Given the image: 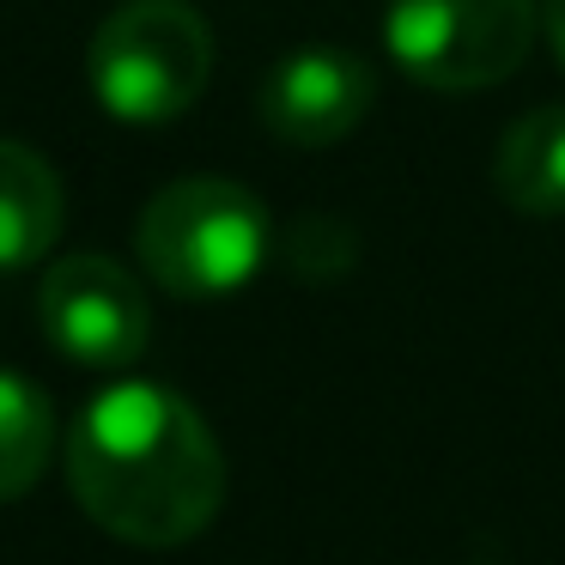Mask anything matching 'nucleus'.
I'll return each mask as SVG.
<instances>
[{
  "instance_id": "obj_1",
  "label": "nucleus",
  "mask_w": 565,
  "mask_h": 565,
  "mask_svg": "<svg viewBox=\"0 0 565 565\" xmlns=\"http://www.w3.org/2000/svg\"><path fill=\"white\" fill-rule=\"evenodd\" d=\"M67 487L104 535L183 547L220 516L225 456L177 390L128 377L79 407L67 431Z\"/></svg>"
},
{
  "instance_id": "obj_2",
  "label": "nucleus",
  "mask_w": 565,
  "mask_h": 565,
  "mask_svg": "<svg viewBox=\"0 0 565 565\" xmlns=\"http://www.w3.org/2000/svg\"><path fill=\"white\" fill-rule=\"evenodd\" d=\"M268 244H274L268 207L256 201V189L232 183V177L164 183L140 207V232H135L147 274L189 305L244 292L268 262Z\"/></svg>"
},
{
  "instance_id": "obj_3",
  "label": "nucleus",
  "mask_w": 565,
  "mask_h": 565,
  "mask_svg": "<svg viewBox=\"0 0 565 565\" xmlns=\"http://www.w3.org/2000/svg\"><path fill=\"white\" fill-rule=\"evenodd\" d=\"M213 79V31L183 0H128L92 31L86 86L104 116L135 128L177 122Z\"/></svg>"
},
{
  "instance_id": "obj_4",
  "label": "nucleus",
  "mask_w": 565,
  "mask_h": 565,
  "mask_svg": "<svg viewBox=\"0 0 565 565\" xmlns=\"http://www.w3.org/2000/svg\"><path fill=\"white\" fill-rule=\"evenodd\" d=\"M541 0H390L383 43L431 92H487L529 62Z\"/></svg>"
},
{
  "instance_id": "obj_5",
  "label": "nucleus",
  "mask_w": 565,
  "mask_h": 565,
  "mask_svg": "<svg viewBox=\"0 0 565 565\" xmlns=\"http://www.w3.org/2000/svg\"><path fill=\"white\" fill-rule=\"evenodd\" d=\"M38 322L55 353L92 371L135 365L152 341V310L140 280L122 262L92 256V249L50 262V274L38 286Z\"/></svg>"
},
{
  "instance_id": "obj_6",
  "label": "nucleus",
  "mask_w": 565,
  "mask_h": 565,
  "mask_svg": "<svg viewBox=\"0 0 565 565\" xmlns=\"http://www.w3.org/2000/svg\"><path fill=\"white\" fill-rule=\"evenodd\" d=\"M377 104V74L359 50L347 43H305L286 62H274L268 86H262V122L274 140L298 152H317L347 140Z\"/></svg>"
},
{
  "instance_id": "obj_7",
  "label": "nucleus",
  "mask_w": 565,
  "mask_h": 565,
  "mask_svg": "<svg viewBox=\"0 0 565 565\" xmlns=\"http://www.w3.org/2000/svg\"><path fill=\"white\" fill-rule=\"evenodd\" d=\"M67 195L55 164L25 140H0V274L43 262L62 237Z\"/></svg>"
},
{
  "instance_id": "obj_8",
  "label": "nucleus",
  "mask_w": 565,
  "mask_h": 565,
  "mask_svg": "<svg viewBox=\"0 0 565 565\" xmlns=\"http://www.w3.org/2000/svg\"><path fill=\"white\" fill-rule=\"evenodd\" d=\"M492 183L516 213H535V220L565 213V104H541L504 128Z\"/></svg>"
},
{
  "instance_id": "obj_9",
  "label": "nucleus",
  "mask_w": 565,
  "mask_h": 565,
  "mask_svg": "<svg viewBox=\"0 0 565 565\" xmlns=\"http://www.w3.org/2000/svg\"><path fill=\"white\" fill-rule=\"evenodd\" d=\"M55 450V407L38 383L0 371V504L25 499Z\"/></svg>"
},
{
  "instance_id": "obj_10",
  "label": "nucleus",
  "mask_w": 565,
  "mask_h": 565,
  "mask_svg": "<svg viewBox=\"0 0 565 565\" xmlns=\"http://www.w3.org/2000/svg\"><path fill=\"white\" fill-rule=\"evenodd\" d=\"M541 31H547L553 55H559V67H565V0H541Z\"/></svg>"
}]
</instances>
